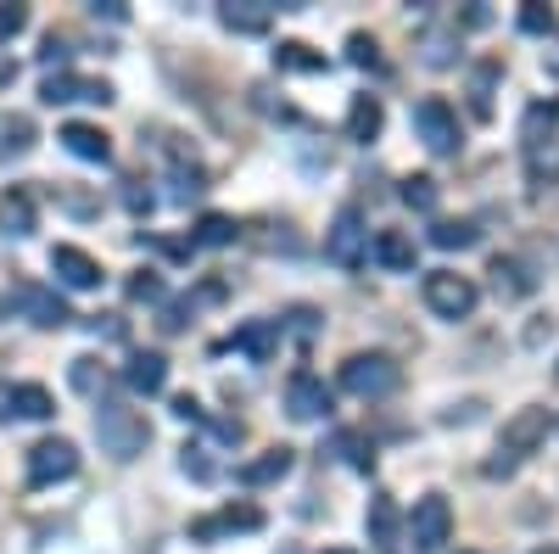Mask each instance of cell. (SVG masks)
Returning a JSON list of instances; mask_svg holds the SVG:
<instances>
[{"label":"cell","mask_w":559,"mask_h":554,"mask_svg":"<svg viewBox=\"0 0 559 554\" xmlns=\"http://www.w3.org/2000/svg\"><path fill=\"white\" fill-rule=\"evenodd\" d=\"M521 28L526 34H548L554 28V12L543 7V0H526V7H521Z\"/></svg>","instance_id":"36"},{"label":"cell","mask_w":559,"mask_h":554,"mask_svg":"<svg viewBox=\"0 0 559 554\" xmlns=\"http://www.w3.org/2000/svg\"><path fill=\"white\" fill-rule=\"evenodd\" d=\"M331 448L347 459L353 471H376V448H369V437H364V432H336V437H331Z\"/></svg>","instance_id":"28"},{"label":"cell","mask_w":559,"mask_h":554,"mask_svg":"<svg viewBox=\"0 0 559 554\" xmlns=\"http://www.w3.org/2000/svg\"><path fill=\"white\" fill-rule=\"evenodd\" d=\"M492 84H498V62H481L471 79V113L476 118H492Z\"/></svg>","instance_id":"31"},{"label":"cell","mask_w":559,"mask_h":554,"mask_svg":"<svg viewBox=\"0 0 559 554\" xmlns=\"http://www.w3.org/2000/svg\"><path fill=\"white\" fill-rule=\"evenodd\" d=\"M292 331H302V337L313 331V308H292Z\"/></svg>","instance_id":"43"},{"label":"cell","mask_w":559,"mask_h":554,"mask_svg":"<svg viewBox=\"0 0 559 554\" xmlns=\"http://www.w3.org/2000/svg\"><path fill=\"white\" fill-rule=\"evenodd\" d=\"M218 23L229 34H263L274 23V7L269 0H229V7H218Z\"/></svg>","instance_id":"14"},{"label":"cell","mask_w":559,"mask_h":554,"mask_svg":"<svg viewBox=\"0 0 559 554\" xmlns=\"http://www.w3.org/2000/svg\"><path fill=\"white\" fill-rule=\"evenodd\" d=\"M476 297H481V292H476L471 274H453V269L426 274V308H431L437 319H471Z\"/></svg>","instance_id":"4"},{"label":"cell","mask_w":559,"mask_h":554,"mask_svg":"<svg viewBox=\"0 0 559 554\" xmlns=\"http://www.w3.org/2000/svg\"><path fill=\"white\" fill-rule=\"evenodd\" d=\"M537 554H559V549H537Z\"/></svg>","instance_id":"45"},{"label":"cell","mask_w":559,"mask_h":554,"mask_svg":"<svg viewBox=\"0 0 559 554\" xmlns=\"http://www.w3.org/2000/svg\"><path fill=\"white\" fill-rule=\"evenodd\" d=\"M397 381H403V369H397L392 353H353V358L342 364V387H347L353 398H392Z\"/></svg>","instance_id":"2"},{"label":"cell","mask_w":559,"mask_h":554,"mask_svg":"<svg viewBox=\"0 0 559 554\" xmlns=\"http://www.w3.org/2000/svg\"><path fill=\"white\" fill-rule=\"evenodd\" d=\"M364 527H369V538H376V549H392V543H397V510H392V498H376V504H369Z\"/></svg>","instance_id":"27"},{"label":"cell","mask_w":559,"mask_h":554,"mask_svg":"<svg viewBox=\"0 0 559 554\" xmlns=\"http://www.w3.org/2000/svg\"><path fill=\"white\" fill-rule=\"evenodd\" d=\"M241 229H236V219H224V213H202V224H197V236H191V247H229Z\"/></svg>","instance_id":"30"},{"label":"cell","mask_w":559,"mask_h":554,"mask_svg":"<svg viewBox=\"0 0 559 554\" xmlns=\"http://www.w3.org/2000/svg\"><path fill=\"white\" fill-rule=\"evenodd\" d=\"M280 337H286V326H280V319H252V326L236 331V342H229V347H241L252 364H263V358L280 347Z\"/></svg>","instance_id":"16"},{"label":"cell","mask_w":559,"mask_h":554,"mask_svg":"<svg viewBox=\"0 0 559 554\" xmlns=\"http://www.w3.org/2000/svg\"><path fill=\"white\" fill-rule=\"evenodd\" d=\"M286 554H292V549H286Z\"/></svg>","instance_id":"47"},{"label":"cell","mask_w":559,"mask_h":554,"mask_svg":"<svg viewBox=\"0 0 559 554\" xmlns=\"http://www.w3.org/2000/svg\"><path fill=\"white\" fill-rule=\"evenodd\" d=\"M123 208L129 213H152V191L140 179H123Z\"/></svg>","instance_id":"38"},{"label":"cell","mask_w":559,"mask_h":554,"mask_svg":"<svg viewBox=\"0 0 559 554\" xmlns=\"http://www.w3.org/2000/svg\"><path fill=\"white\" fill-rule=\"evenodd\" d=\"M96 443H102V453H112V459H118V465H129V459L146 453L152 426H146V414H140V409L102 398V409H96Z\"/></svg>","instance_id":"1"},{"label":"cell","mask_w":559,"mask_h":554,"mask_svg":"<svg viewBox=\"0 0 559 554\" xmlns=\"http://www.w3.org/2000/svg\"><path fill=\"white\" fill-rule=\"evenodd\" d=\"M79 471V448L68 437H45L28 448V487H57Z\"/></svg>","instance_id":"8"},{"label":"cell","mask_w":559,"mask_h":554,"mask_svg":"<svg viewBox=\"0 0 559 554\" xmlns=\"http://www.w3.org/2000/svg\"><path fill=\"white\" fill-rule=\"evenodd\" d=\"M414 129H419V141H426L431 157H453L459 152V113L442 96H426L414 107Z\"/></svg>","instance_id":"5"},{"label":"cell","mask_w":559,"mask_h":554,"mask_svg":"<svg viewBox=\"0 0 559 554\" xmlns=\"http://www.w3.org/2000/svg\"><path fill=\"white\" fill-rule=\"evenodd\" d=\"M28 28V7H0V45H12Z\"/></svg>","instance_id":"37"},{"label":"cell","mask_w":559,"mask_h":554,"mask_svg":"<svg viewBox=\"0 0 559 554\" xmlns=\"http://www.w3.org/2000/svg\"><path fill=\"white\" fill-rule=\"evenodd\" d=\"M129 297H134V303H146V297H163V281H157V274H140V281H129Z\"/></svg>","instance_id":"40"},{"label":"cell","mask_w":559,"mask_h":554,"mask_svg":"<svg viewBox=\"0 0 559 554\" xmlns=\"http://www.w3.org/2000/svg\"><path fill=\"white\" fill-rule=\"evenodd\" d=\"M369 258H376L381 269H392V274H408V269H414V241L403 236V229H376Z\"/></svg>","instance_id":"15"},{"label":"cell","mask_w":559,"mask_h":554,"mask_svg":"<svg viewBox=\"0 0 559 554\" xmlns=\"http://www.w3.org/2000/svg\"><path fill=\"white\" fill-rule=\"evenodd\" d=\"M34 146V123L28 118H7L0 123V157H23Z\"/></svg>","instance_id":"32"},{"label":"cell","mask_w":559,"mask_h":554,"mask_svg":"<svg viewBox=\"0 0 559 554\" xmlns=\"http://www.w3.org/2000/svg\"><path fill=\"white\" fill-rule=\"evenodd\" d=\"M381 123H386V113H381V96H353V107H347V141H376L381 134Z\"/></svg>","instance_id":"18"},{"label":"cell","mask_w":559,"mask_h":554,"mask_svg":"<svg viewBox=\"0 0 559 554\" xmlns=\"http://www.w3.org/2000/svg\"><path fill=\"white\" fill-rule=\"evenodd\" d=\"M324 258H331L336 269H347V274L369 263V229H364L358 208H342V213H336V224L324 229Z\"/></svg>","instance_id":"3"},{"label":"cell","mask_w":559,"mask_h":554,"mask_svg":"<svg viewBox=\"0 0 559 554\" xmlns=\"http://www.w3.org/2000/svg\"><path fill=\"white\" fill-rule=\"evenodd\" d=\"M543 437H548V409H521L515 421H503L498 453H503V459H515V465H521L526 453H537V448H543Z\"/></svg>","instance_id":"9"},{"label":"cell","mask_w":559,"mask_h":554,"mask_svg":"<svg viewBox=\"0 0 559 554\" xmlns=\"http://www.w3.org/2000/svg\"><path fill=\"white\" fill-rule=\"evenodd\" d=\"M476 236H481V229L471 224V219H437L431 224V247H442V252H464V247H476Z\"/></svg>","instance_id":"25"},{"label":"cell","mask_w":559,"mask_h":554,"mask_svg":"<svg viewBox=\"0 0 559 554\" xmlns=\"http://www.w3.org/2000/svg\"><path fill=\"white\" fill-rule=\"evenodd\" d=\"M526 179L537 185V191L559 179V141H554V134H543V141H526Z\"/></svg>","instance_id":"20"},{"label":"cell","mask_w":559,"mask_h":554,"mask_svg":"<svg viewBox=\"0 0 559 554\" xmlns=\"http://www.w3.org/2000/svg\"><path fill=\"white\" fill-rule=\"evenodd\" d=\"M39 102L45 107H68V102H96V107H107L112 102V84L107 79H79V73H51L39 84Z\"/></svg>","instance_id":"10"},{"label":"cell","mask_w":559,"mask_h":554,"mask_svg":"<svg viewBox=\"0 0 559 554\" xmlns=\"http://www.w3.org/2000/svg\"><path fill=\"white\" fill-rule=\"evenodd\" d=\"M7 303H12V308H17L23 319H34L39 331H62L68 319H73V308H68V303H62V297H57L51 286H39V281H17Z\"/></svg>","instance_id":"7"},{"label":"cell","mask_w":559,"mask_h":554,"mask_svg":"<svg viewBox=\"0 0 559 554\" xmlns=\"http://www.w3.org/2000/svg\"><path fill=\"white\" fill-rule=\"evenodd\" d=\"M487 274H492V292H498V297H526V292H532V281L521 274V263H515V258H492V269H487Z\"/></svg>","instance_id":"29"},{"label":"cell","mask_w":559,"mask_h":554,"mask_svg":"<svg viewBox=\"0 0 559 554\" xmlns=\"http://www.w3.org/2000/svg\"><path fill=\"white\" fill-rule=\"evenodd\" d=\"M347 62H353V68H381L376 39H369V34H353V39H347Z\"/></svg>","instance_id":"35"},{"label":"cell","mask_w":559,"mask_h":554,"mask_svg":"<svg viewBox=\"0 0 559 554\" xmlns=\"http://www.w3.org/2000/svg\"><path fill=\"white\" fill-rule=\"evenodd\" d=\"M73 387H79V392H90V398H96V392L107 387V369H102L96 358H73Z\"/></svg>","instance_id":"34"},{"label":"cell","mask_w":559,"mask_h":554,"mask_svg":"<svg viewBox=\"0 0 559 554\" xmlns=\"http://www.w3.org/2000/svg\"><path fill=\"white\" fill-rule=\"evenodd\" d=\"M324 554H358V549H324Z\"/></svg>","instance_id":"44"},{"label":"cell","mask_w":559,"mask_h":554,"mask_svg":"<svg viewBox=\"0 0 559 554\" xmlns=\"http://www.w3.org/2000/svg\"><path fill=\"white\" fill-rule=\"evenodd\" d=\"M179 465H185V476H197V482H207V476H213V465L202 459V448H185V459H179Z\"/></svg>","instance_id":"39"},{"label":"cell","mask_w":559,"mask_h":554,"mask_svg":"<svg viewBox=\"0 0 559 554\" xmlns=\"http://www.w3.org/2000/svg\"><path fill=\"white\" fill-rule=\"evenodd\" d=\"M292 471V448H269V453H258V459H247V465L236 471L247 487H269V482H280Z\"/></svg>","instance_id":"19"},{"label":"cell","mask_w":559,"mask_h":554,"mask_svg":"<svg viewBox=\"0 0 559 554\" xmlns=\"http://www.w3.org/2000/svg\"><path fill=\"white\" fill-rule=\"evenodd\" d=\"M34 219H39L34 213V197L12 185V191L0 197V229H7V236H34Z\"/></svg>","instance_id":"21"},{"label":"cell","mask_w":559,"mask_h":554,"mask_svg":"<svg viewBox=\"0 0 559 554\" xmlns=\"http://www.w3.org/2000/svg\"><path fill=\"white\" fill-rule=\"evenodd\" d=\"M90 12H96V17H112V23H123V17H129V7H123V0H96Z\"/></svg>","instance_id":"42"},{"label":"cell","mask_w":559,"mask_h":554,"mask_svg":"<svg viewBox=\"0 0 559 554\" xmlns=\"http://www.w3.org/2000/svg\"><path fill=\"white\" fill-rule=\"evenodd\" d=\"M286 409H292V421H319V414L331 409V392H324V381L313 376V369H297V376H292Z\"/></svg>","instance_id":"13"},{"label":"cell","mask_w":559,"mask_h":554,"mask_svg":"<svg viewBox=\"0 0 559 554\" xmlns=\"http://www.w3.org/2000/svg\"><path fill=\"white\" fill-rule=\"evenodd\" d=\"M258 527H263L258 504H224V510L191 521V538H197V543H218V538H236V532H258Z\"/></svg>","instance_id":"11"},{"label":"cell","mask_w":559,"mask_h":554,"mask_svg":"<svg viewBox=\"0 0 559 554\" xmlns=\"http://www.w3.org/2000/svg\"><path fill=\"white\" fill-rule=\"evenodd\" d=\"M459 34L453 28H431V34H419V62H426V68H453L459 57Z\"/></svg>","instance_id":"24"},{"label":"cell","mask_w":559,"mask_h":554,"mask_svg":"<svg viewBox=\"0 0 559 554\" xmlns=\"http://www.w3.org/2000/svg\"><path fill=\"white\" fill-rule=\"evenodd\" d=\"M62 146L73 157H84V163H107L112 157V141H107L96 123H62Z\"/></svg>","instance_id":"17"},{"label":"cell","mask_w":559,"mask_h":554,"mask_svg":"<svg viewBox=\"0 0 559 554\" xmlns=\"http://www.w3.org/2000/svg\"><path fill=\"white\" fill-rule=\"evenodd\" d=\"M408 538H414L419 554H437V549L453 538V510H448L442 493H426V498L408 510Z\"/></svg>","instance_id":"6"},{"label":"cell","mask_w":559,"mask_h":554,"mask_svg":"<svg viewBox=\"0 0 559 554\" xmlns=\"http://www.w3.org/2000/svg\"><path fill=\"white\" fill-rule=\"evenodd\" d=\"M7 403L23 414V421H51V414H57V403H51V392H45V387H34V381H23V387H12L7 392Z\"/></svg>","instance_id":"23"},{"label":"cell","mask_w":559,"mask_h":554,"mask_svg":"<svg viewBox=\"0 0 559 554\" xmlns=\"http://www.w3.org/2000/svg\"><path fill=\"white\" fill-rule=\"evenodd\" d=\"M39 62L51 68V62H68V39L62 34H45V51H39Z\"/></svg>","instance_id":"41"},{"label":"cell","mask_w":559,"mask_h":554,"mask_svg":"<svg viewBox=\"0 0 559 554\" xmlns=\"http://www.w3.org/2000/svg\"><path fill=\"white\" fill-rule=\"evenodd\" d=\"M471 554H481V549H471Z\"/></svg>","instance_id":"46"},{"label":"cell","mask_w":559,"mask_h":554,"mask_svg":"<svg viewBox=\"0 0 559 554\" xmlns=\"http://www.w3.org/2000/svg\"><path fill=\"white\" fill-rule=\"evenodd\" d=\"M123 381H129L134 392H163V381H168V358H163V353H134L129 369H123Z\"/></svg>","instance_id":"22"},{"label":"cell","mask_w":559,"mask_h":554,"mask_svg":"<svg viewBox=\"0 0 559 554\" xmlns=\"http://www.w3.org/2000/svg\"><path fill=\"white\" fill-rule=\"evenodd\" d=\"M274 68H280V73H324V57H313L302 39H286V45L274 51Z\"/></svg>","instance_id":"26"},{"label":"cell","mask_w":559,"mask_h":554,"mask_svg":"<svg viewBox=\"0 0 559 554\" xmlns=\"http://www.w3.org/2000/svg\"><path fill=\"white\" fill-rule=\"evenodd\" d=\"M403 202L419 208V213H431V208H437V179H431V174H408V179H403Z\"/></svg>","instance_id":"33"},{"label":"cell","mask_w":559,"mask_h":554,"mask_svg":"<svg viewBox=\"0 0 559 554\" xmlns=\"http://www.w3.org/2000/svg\"><path fill=\"white\" fill-rule=\"evenodd\" d=\"M51 274H57L62 286H73V292L102 286V263L90 258L84 247H51Z\"/></svg>","instance_id":"12"}]
</instances>
